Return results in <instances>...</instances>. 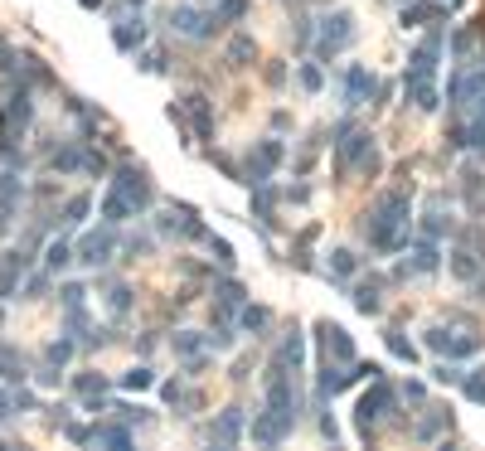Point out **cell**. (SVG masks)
Segmentation results:
<instances>
[{
	"label": "cell",
	"mask_w": 485,
	"mask_h": 451,
	"mask_svg": "<svg viewBox=\"0 0 485 451\" xmlns=\"http://www.w3.org/2000/svg\"><path fill=\"white\" fill-rule=\"evenodd\" d=\"M369 238L383 248V253H398L407 238V204L398 199V194H388L383 204L374 209V218H369Z\"/></svg>",
	"instance_id": "obj_1"
},
{
	"label": "cell",
	"mask_w": 485,
	"mask_h": 451,
	"mask_svg": "<svg viewBox=\"0 0 485 451\" xmlns=\"http://www.w3.org/2000/svg\"><path fill=\"white\" fill-rule=\"evenodd\" d=\"M29 97L25 92H15L10 102H5V112H0V156H15V146H20V136H25L29 127Z\"/></svg>",
	"instance_id": "obj_2"
},
{
	"label": "cell",
	"mask_w": 485,
	"mask_h": 451,
	"mask_svg": "<svg viewBox=\"0 0 485 451\" xmlns=\"http://www.w3.org/2000/svg\"><path fill=\"white\" fill-rule=\"evenodd\" d=\"M112 253H117V238H112V228H92V233L78 243V262H82V267H102V262H112Z\"/></svg>",
	"instance_id": "obj_3"
},
{
	"label": "cell",
	"mask_w": 485,
	"mask_h": 451,
	"mask_svg": "<svg viewBox=\"0 0 485 451\" xmlns=\"http://www.w3.org/2000/svg\"><path fill=\"white\" fill-rule=\"evenodd\" d=\"M277 165H282V141H262V146L247 156V185H262Z\"/></svg>",
	"instance_id": "obj_4"
},
{
	"label": "cell",
	"mask_w": 485,
	"mask_h": 451,
	"mask_svg": "<svg viewBox=\"0 0 485 451\" xmlns=\"http://www.w3.org/2000/svg\"><path fill=\"white\" fill-rule=\"evenodd\" d=\"M350 34H354V20L345 15V10H335V15L321 25V58H325V53H335V49H345Z\"/></svg>",
	"instance_id": "obj_5"
},
{
	"label": "cell",
	"mask_w": 485,
	"mask_h": 451,
	"mask_svg": "<svg viewBox=\"0 0 485 451\" xmlns=\"http://www.w3.org/2000/svg\"><path fill=\"white\" fill-rule=\"evenodd\" d=\"M437 58H442V29H437V34H427V39L412 49V68H407V78H432Z\"/></svg>",
	"instance_id": "obj_6"
},
{
	"label": "cell",
	"mask_w": 485,
	"mask_h": 451,
	"mask_svg": "<svg viewBox=\"0 0 485 451\" xmlns=\"http://www.w3.org/2000/svg\"><path fill=\"white\" fill-rule=\"evenodd\" d=\"M287 427H292V418H282V413H272V408H267V418H257V427H252V442L272 447L277 437H287Z\"/></svg>",
	"instance_id": "obj_7"
},
{
	"label": "cell",
	"mask_w": 485,
	"mask_h": 451,
	"mask_svg": "<svg viewBox=\"0 0 485 451\" xmlns=\"http://www.w3.org/2000/svg\"><path fill=\"white\" fill-rule=\"evenodd\" d=\"M388 398H393V393H388L383 383H374V388H369V398H364L359 408H354V423H374V418H383Z\"/></svg>",
	"instance_id": "obj_8"
},
{
	"label": "cell",
	"mask_w": 485,
	"mask_h": 451,
	"mask_svg": "<svg viewBox=\"0 0 485 451\" xmlns=\"http://www.w3.org/2000/svg\"><path fill=\"white\" fill-rule=\"evenodd\" d=\"M117 189H122V194H127V199L136 204V213L151 204V189H146V180H141L136 170H122V175H117Z\"/></svg>",
	"instance_id": "obj_9"
},
{
	"label": "cell",
	"mask_w": 485,
	"mask_h": 451,
	"mask_svg": "<svg viewBox=\"0 0 485 451\" xmlns=\"http://www.w3.org/2000/svg\"><path fill=\"white\" fill-rule=\"evenodd\" d=\"M321 340H325V349H330L335 359H354V340L340 330V325H330V320H325V325H321Z\"/></svg>",
	"instance_id": "obj_10"
},
{
	"label": "cell",
	"mask_w": 485,
	"mask_h": 451,
	"mask_svg": "<svg viewBox=\"0 0 485 451\" xmlns=\"http://www.w3.org/2000/svg\"><path fill=\"white\" fill-rule=\"evenodd\" d=\"M267 408H272V413H282V418H292V408H297V403H292V378H287V373H282V378H272Z\"/></svg>",
	"instance_id": "obj_11"
},
{
	"label": "cell",
	"mask_w": 485,
	"mask_h": 451,
	"mask_svg": "<svg viewBox=\"0 0 485 451\" xmlns=\"http://www.w3.org/2000/svg\"><path fill=\"white\" fill-rule=\"evenodd\" d=\"M175 25H180V34H214L218 20L199 15V10H175Z\"/></svg>",
	"instance_id": "obj_12"
},
{
	"label": "cell",
	"mask_w": 485,
	"mask_h": 451,
	"mask_svg": "<svg viewBox=\"0 0 485 451\" xmlns=\"http://www.w3.org/2000/svg\"><path fill=\"white\" fill-rule=\"evenodd\" d=\"M102 213H107V223H122V218H132V213H136V204L122 194V189H112L107 199H102Z\"/></svg>",
	"instance_id": "obj_13"
},
{
	"label": "cell",
	"mask_w": 485,
	"mask_h": 451,
	"mask_svg": "<svg viewBox=\"0 0 485 451\" xmlns=\"http://www.w3.org/2000/svg\"><path fill=\"white\" fill-rule=\"evenodd\" d=\"M238 437H242V413L228 408V413L214 423V442H238Z\"/></svg>",
	"instance_id": "obj_14"
},
{
	"label": "cell",
	"mask_w": 485,
	"mask_h": 451,
	"mask_svg": "<svg viewBox=\"0 0 485 451\" xmlns=\"http://www.w3.org/2000/svg\"><path fill=\"white\" fill-rule=\"evenodd\" d=\"M141 39H146L141 20H127V25H117V29H112V44H117V49H136Z\"/></svg>",
	"instance_id": "obj_15"
},
{
	"label": "cell",
	"mask_w": 485,
	"mask_h": 451,
	"mask_svg": "<svg viewBox=\"0 0 485 451\" xmlns=\"http://www.w3.org/2000/svg\"><path fill=\"white\" fill-rule=\"evenodd\" d=\"M407 92H412V102L422 107V112H437V87L427 78H407Z\"/></svg>",
	"instance_id": "obj_16"
},
{
	"label": "cell",
	"mask_w": 485,
	"mask_h": 451,
	"mask_svg": "<svg viewBox=\"0 0 485 451\" xmlns=\"http://www.w3.org/2000/svg\"><path fill=\"white\" fill-rule=\"evenodd\" d=\"M350 160H359V165H374V151H369V136H364V132L345 141V165H350Z\"/></svg>",
	"instance_id": "obj_17"
},
{
	"label": "cell",
	"mask_w": 485,
	"mask_h": 451,
	"mask_svg": "<svg viewBox=\"0 0 485 451\" xmlns=\"http://www.w3.org/2000/svg\"><path fill=\"white\" fill-rule=\"evenodd\" d=\"M354 267H359V258H354L350 248H335V253H330V272H335V277H350Z\"/></svg>",
	"instance_id": "obj_18"
},
{
	"label": "cell",
	"mask_w": 485,
	"mask_h": 451,
	"mask_svg": "<svg viewBox=\"0 0 485 451\" xmlns=\"http://www.w3.org/2000/svg\"><path fill=\"white\" fill-rule=\"evenodd\" d=\"M427 349L432 354H452L457 349V330H427Z\"/></svg>",
	"instance_id": "obj_19"
},
{
	"label": "cell",
	"mask_w": 485,
	"mask_h": 451,
	"mask_svg": "<svg viewBox=\"0 0 485 451\" xmlns=\"http://www.w3.org/2000/svg\"><path fill=\"white\" fill-rule=\"evenodd\" d=\"M437 258H442V253H437L432 243H417V248H412V272H432Z\"/></svg>",
	"instance_id": "obj_20"
},
{
	"label": "cell",
	"mask_w": 485,
	"mask_h": 451,
	"mask_svg": "<svg viewBox=\"0 0 485 451\" xmlns=\"http://www.w3.org/2000/svg\"><path fill=\"white\" fill-rule=\"evenodd\" d=\"M15 282H20V258H10L0 267V296H15Z\"/></svg>",
	"instance_id": "obj_21"
},
{
	"label": "cell",
	"mask_w": 485,
	"mask_h": 451,
	"mask_svg": "<svg viewBox=\"0 0 485 451\" xmlns=\"http://www.w3.org/2000/svg\"><path fill=\"white\" fill-rule=\"evenodd\" d=\"M354 306H359L364 316H374L378 311V287H354Z\"/></svg>",
	"instance_id": "obj_22"
},
{
	"label": "cell",
	"mask_w": 485,
	"mask_h": 451,
	"mask_svg": "<svg viewBox=\"0 0 485 451\" xmlns=\"http://www.w3.org/2000/svg\"><path fill=\"white\" fill-rule=\"evenodd\" d=\"M92 442H107V447H132V432H122V427H102V432H92Z\"/></svg>",
	"instance_id": "obj_23"
},
{
	"label": "cell",
	"mask_w": 485,
	"mask_h": 451,
	"mask_svg": "<svg viewBox=\"0 0 485 451\" xmlns=\"http://www.w3.org/2000/svg\"><path fill=\"white\" fill-rule=\"evenodd\" d=\"M364 92H374V78H369L364 68H354L350 73V97H364Z\"/></svg>",
	"instance_id": "obj_24"
},
{
	"label": "cell",
	"mask_w": 485,
	"mask_h": 451,
	"mask_svg": "<svg viewBox=\"0 0 485 451\" xmlns=\"http://www.w3.org/2000/svg\"><path fill=\"white\" fill-rule=\"evenodd\" d=\"M175 349H180L185 359H194V354H199V335H194V330H185V335H175Z\"/></svg>",
	"instance_id": "obj_25"
},
{
	"label": "cell",
	"mask_w": 485,
	"mask_h": 451,
	"mask_svg": "<svg viewBox=\"0 0 485 451\" xmlns=\"http://www.w3.org/2000/svg\"><path fill=\"white\" fill-rule=\"evenodd\" d=\"M262 325H267V311L262 306H247L242 311V330H262Z\"/></svg>",
	"instance_id": "obj_26"
},
{
	"label": "cell",
	"mask_w": 485,
	"mask_h": 451,
	"mask_svg": "<svg viewBox=\"0 0 485 451\" xmlns=\"http://www.w3.org/2000/svg\"><path fill=\"white\" fill-rule=\"evenodd\" d=\"M321 83H325V73L316 68V63H306V68H301V87H306V92H316Z\"/></svg>",
	"instance_id": "obj_27"
},
{
	"label": "cell",
	"mask_w": 485,
	"mask_h": 451,
	"mask_svg": "<svg viewBox=\"0 0 485 451\" xmlns=\"http://www.w3.org/2000/svg\"><path fill=\"white\" fill-rule=\"evenodd\" d=\"M68 267V243H54L49 248V272H63Z\"/></svg>",
	"instance_id": "obj_28"
},
{
	"label": "cell",
	"mask_w": 485,
	"mask_h": 451,
	"mask_svg": "<svg viewBox=\"0 0 485 451\" xmlns=\"http://www.w3.org/2000/svg\"><path fill=\"white\" fill-rule=\"evenodd\" d=\"M388 349H393V354H398V359H412V354H417V349L407 345L403 335H398V330H393V335H388Z\"/></svg>",
	"instance_id": "obj_29"
},
{
	"label": "cell",
	"mask_w": 485,
	"mask_h": 451,
	"mask_svg": "<svg viewBox=\"0 0 485 451\" xmlns=\"http://www.w3.org/2000/svg\"><path fill=\"white\" fill-rule=\"evenodd\" d=\"M466 146H471V151H485V117L471 127V132H466Z\"/></svg>",
	"instance_id": "obj_30"
},
{
	"label": "cell",
	"mask_w": 485,
	"mask_h": 451,
	"mask_svg": "<svg viewBox=\"0 0 485 451\" xmlns=\"http://www.w3.org/2000/svg\"><path fill=\"white\" fill-rule=\"evenodd\" d=\"M82 213H87V199H82V194H78V199H73V204L63 209V223H78Z\"/></svg>",
	"instance_id": "obj_31"
},
{
	"label": "cell",
	"mask_w": 485,
	"mask_h": 451,
	"mask_svg": "<svg viewBox=\"0 0 485 451\" xmlns=\"http://www.w3.org/2000/svg\"><path fill=\"white\" fill-rule=\"evenodd\" d=\"M242 10H247L242 0H223V5H218V20H238Z\"/></svg>",
	"instance_id": "obj_32"
},
{
	"label": "cell",
	"mask_w": 485,
	"mask_h": 451,
	"mask_svg": "<svg viewBox=\"0 0 485 451\" xmlns=\"http://www.w3.org/2000/svg\"><path fill=\"white\" fill-rule=\"evenodd\" d=\"M127 388H151V369H132L127 373Z\"/></svg>",
	"instance_id": "obj_33"
},
{
	"label": "cell",
	"mask_w": 485,
	"mask_h": 451,
	"mask_svg": "<svg viewBox=\"0 0 485 451\" xmlns=\"http://www.w3.org/2000/svg\"><path fill=\"white\" fill-rule=\"evenodd\" d=\"M102 388H107V383H102L97 373H87V378H78V393H102Z\"/></svg>",
	"instance_id": "obj_34"
},
{
	"label": "cell",
	"mask_w": 485,
	"mask_h": 451,
	"mask_svg": "<svg viewBox=\"0 0 485 451\" xmlns=\"http://www.w3.org/2000/svg\"><path fill=\"white\" fill-rule=\"evenodd\" d=\"M132 306V292L127 287H112V311H127Z\"/></svg>",
	"instance_id": "obj_35"
},
{
	"label": "cell",
	"mask_w": 485,
	"mask_h": 451,
	"mask_svg": "<svg viewBox=\"0 0 485 451\" xmlns=\"http://www.w3.org/2000/svg\"><path fill=\"white\" fill-rule=\"evenodd\" d=\"M466 398L485 403V378H466Z\"/></svg>",
	"instance_id": "obj_36"
},
{
	"label": "cell",
	"mask_w": 485,
	"mask_h": 451,
	"mask_svg": "<svg viewBox=\"0 0 485 451\" xmlns=\"http://www.w3.org/2000/svg\"><path fill=\"white\" fill-rule=\"evenodd\" d=\"M287 369H301V340H287Z\"/></svg>",
	"instance_id": "obj_37"
},
{
	"label": "cell",
	"mask_w": 485,
	"mask_h": 451,
	"mask_svg": "<svg viewBox=\"0 0 485 451\" xmlns=\"http://www.w3.org/2000/svg\"><path fill=\"white\" fill-rule=\"evenodd\" d=\"M5 413H10V398H5V393H0V418H5Z\"/></svg>",
	"instance_id": "obj_38"
},
{
	"label": "cell",
	"mask_w": 485,
	"mask_h": 451,
	"mask_svg": "<svg viewBox=\"0 0 485 451\" xmlns=\"http://www.w3.org/2000/svg\"><path fill=\"white\" fill-rule=\"evenodd\" d=\"M481 117H485V92H481Z\"/></svg>",
	"instance_id": "obj_39"
}]
</instances>
